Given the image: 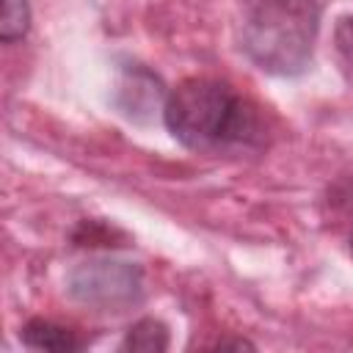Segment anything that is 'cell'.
Here are the masks:
<instances>
[{"label":"cell","mask_w":353,"mask_h":353,"mask_svg":"<svg viewBox=\"0 0 353 353\" xmlns=\"http://www.w3.org/2000/svg\"><path fill=\"white\" fill-rule=\"evenodd\" d=\"M320 0H243L240 47L265 72L298 74L312 58Z\"/></svg>","instance_id":"obj_2"},{"label":"cell","mask_w":353,"mask_h":353,"mask_svg":"<svg viewBox=\"0 0 353 353\" xmlns=\"http://www.w3.org/2000/svg\"><path fill=\"white\" fill-rule=\"evenodd\" d=\"M163 116L168 132L196 154H248L265 143L259 108L215 77L182 80Z\"/></svg>","instance_id":"obj_1"},{"label":"cell","mask_w":353,"mask_h":353,"mask_svg":"<svg viewBox=\"0 0 353 353\" xmlns=\"http://www.w3.org/2000/svg\"><path fill=\"white\" fill-rule=\"evenodd\" d=\"M336 47H339L345 66L353 72V17L342 19V25L336 28Z\"/></svg>","instance_id":"obj_7"},{"label":"cell","mask_w":353,"mask_h":353,"mask_svg":"<svg viewBox=\"0 0 353 353\" xmlns=\"http://www.w3.org/2000/svg\"><path fill=\"white\" fill-rule=\"evenodd\" d=\"M22 342L33 350H58V353H69V350L83 347V342L74 336V331L55 325L50 320H30L22 328Z\"/></svg>","instance_id":"obj_4"},{"label":"cell","mask_w":353,"mask_h":353,"mask_svg":"<svg viewBox=\"0 0 353 353\" xmlns=\"http://www.w3.org/2000/svg\"><path fill=\"white\" fill-rule=\"evenodd\" d=\"M72 292L85 303L121 306L138 292V270L124 262H85L72 273Z\"/></svg>","instance_id":"obj_3"},{"label":"cell","mask_w":353,"mask_h":353,"mask_svg":"<svg viewBox=\"0 0 353 353\" xmlns=\"http://www.w3.org/2000/svg\"><path fill=\"white\" fill-rule=\"evenodd\" d=\"M350 251H353V237H350Z\"/></svg>","instance_id":"obj_8"},{"label":"cell","mask_w":353,"mask_h":353,"mask_svg":"<svg viewBox=\"0 0 353 353\" xmlns=\"http://www.w3.org/2000/svg\"><path fill=\"white\" fill-rule=\"evenodd\" d=\"M168 347V331L160 320H141L135 323L124 342H121V350H138V353H160Z\"/></svg>","instance_id":"obj_5"},{"label":"cell","mask_w":353,"mask_h":353,"mask_svg":"<svg viewBox=\"0 0 353 353\" xmlns=\"http://www.w3.org/2000/svg\"><path fill=\"white\" fill-rule=\"evenodd\" d=\"M30 11L25 0H3V17H0V36L3 41H17L28 33Z\"/></svg>","instance_id":"obj_6"}]
</instances>
